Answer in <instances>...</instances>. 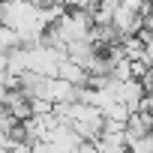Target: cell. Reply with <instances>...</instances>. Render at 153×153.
Wrapping results in <instances>:
<instances>
[{
  "label": "cell",
  "mask_w": 153,
  "mask_h": 153,
  "mask_svg": "<svg viewBox=\"0 0 153 153\" xmlns=\"http://www.w3.org/2000/svg\"><path fill=\"white\" fill-rule=\"evenodd\" d=\"M57 78L66 81V84H72V87H90V72L81 69L78 63H72V60H66V63L60 66V75H57Z\"/></svg>",
  "instance_id": "obj_1"
},
{
  "label": "cell",
  "mask_w": 153,
  "mask_h": 153,
  "mask_svg": "<svg viewBox=\"0 0 153 153\" xmlns=\"http://www.w3.org/2000/svg\"><path fill=\"white\" fill-rule=\"evenodd\" d=\"M129 153H153V135L132 141V144H129Z\"/></svg>",
  "instance_id": "obj_2"
},
{
  "label": "cell",
  "mask_w": 153,
  "mask_h": 153,
  "mask_svg": "<svg viewBox=\"0 0 153 153\" xmlns=\"http://www.w3.org/2000/svg\"><path fill=\"white\" fill-rule=\"evenodd\" d=\"M12 153H33V144H30V141H21V144H18Z\"/></svg>",
  "instance_id": "obj_3"
}]
</instances>
